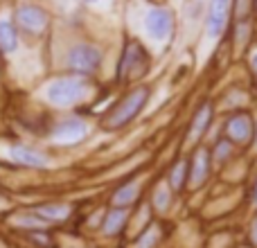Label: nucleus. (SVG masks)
Wrapping results in <instances>:
<instances>
[{"label": "nucleus", "mask_w": 257, "mask_h": 248, "mask_svg": "<svg viewBox=\"0 0 257 248\" xmlns=\"http://www.w3.org/2000/svg\"><path fill=\"white\" fill-rule=\"evenodd\" d=\"M147 99H149V88L147 86H140V88H133L131 93H126L106 115L102 117V127L106 131H117V129L126 127L128 122H133L140 111L145 108Z\"/></svg>", "instance_id": "f257e3e1"}, {"label": "nucleus", "mask_w": 257, "mask_h": 248, "mask_svg": "<svg viewBox=\"0 0 257 248\" xmlns=\"http://www.w3.org/2000/svg\"><path fill=\"white\" fill-rule=\"evenodd\" d=\"M90 86L81 77H59V79L50 81L45 88V97L54 104V106H75L88 95Z\"/></svg>", "instance_id": "f03ea898"}, {"label": "nucleus", "mask_w": 257, "mask_h": 248, "mask_svg": "<svg viewBox=\"0 0 257 248\" xmlns=\"http://www.w3.org/2000/svg\"><path fill=\"white\" fill-rule=\"evenodd\" d=\"M99 63H102V52L95 45L77 43L68 50L66 66L77 75H93V72H97Z\"/></svg>", "instance_id": "7ed1b4c3"}, {"label": "nucleus", "mask_w": 257, "mask_h": 248, "mask_svg": "<svg viewBox=\"0 0 257 248\" xmlns=\"http://www.w3.org/2000/svg\"><path fill=\"white\" fill-rule=\"evenodd\" d=\"M147 68H149V54H147V50L142 48L138 41H128L124 45V52H122L120 68H117V70H120L117 72L120 81L136 79V77H140Z\"/></svg>", "instance_id": "20e7f679"}, {"label": "nucleus", "mask_w": 257, "mask_h": 248, "mask_svg": "<svg viewBox=\"0 0 257 248\" xmlns=\"http://www.w3.org/2000/svg\"><path fill=\"white\" fill-rule=\"evenodd\" d=\"M223 131H226V138L232 142V145H248V142L255 138V122L248 113L239 111V113L228 117Z\"/></svg>", "instance_id": "39448f33"}, {"label": "nucleus", "mask_w": 257, "mask_h": 248, "mask_svg": "<svg viewBox=\"0 0 257 248\" xmlns=\"http://www.w3.org/2000/svg\"><path fill=\"white\" fill-rule=\"evenodd\" d=\"M145 27H147L151 39H156V41L169 39V36H172V30H174L172 12H169V9H163V7L149 9L145 16Z\"/></svg>", "instance_id": "423d86ee"}, {"label": "nucleus", "mask_w": 257, "mask_h": 248, "mask_svg": "<svg viewBox=\"0 0 257 248\" xmlns=\"http://www.w3.org/2000/svg\"><path fill=\"white\" fill-rule=\"evenodd\" d=\"M210 160H212V154H210L205 147L194 151V156H192V160H190V178H187V183H190L192 187H201L208 181Z\"/></svg>", "instance_id": "0eeeda50"}, {"label": "nucleus", "mask_w": 257, "mask_h": 248, "mask_svg": "<svg viewBox=\"0 0 257 248\" xmlns=\"http://www.w3.org/2000/svg\"><path fill=\"white\" fill-rule=\"evenodd\" d=\"M7 154H9V160H14V163L21 165V167H30V169H43V167H48V158H45L41 151L30 149V147H25V145L9 147Z\"/></svg>", "instance_id": "6e6552de"}, {"label": "nucleus", "mask_w": 257, "mask_h": 248, "mask_svg": "<svg viewBox=\"0 0 257 248\" xmlns=\"http://www.w3.org/2000/svg\"><path fill=\"white\" fill-rule=\"evenodd\" d=\"M88 133V124L79 117H68V120H61L57 127L52 129V138L59 142H77Z\"/></svg>", "instance_id": "1a4fd4ad"}, {"label": "nucleus", "mask_w": 257, "mask_h": 248, "mask_svg": "<svg viewBox=\"0 0 257 248\" xmlns=\"http://www.w3.org/2000/svg\"><path fill=\"white\" fill-rule=\"evenodd\" d=\"M230 3L232 0H212L210 3V12H208V34L210 36H219L223 32L230 16Z\"/></svg>", "instance_id": "9d476101"}, {"label": "nucleus", "mask_w": 257, "mask_h": 248, "mask_svg": "<svg viewBox=\"0 0 257 248\" xmlns=\"http://www.w3.org/2000/svg\"><path fill=\"white\" fill-rule=\"evenodd\" d=\"M16 21L25 27L27 32H41L45 25H48V16L41 7H34V5H23L16 12Z\"/></svg>", "instance_id": "9b49d317"}, {"label": "nucleus", "mask_w": 257, "mask_h": 248, "mask_svg": "<svg viewBox=\"0 0 257 248\" xmlns=\"http://www.w3.org/2000/svg\"><path fill=\"white\" fill-rule=\"evenodd\" d=\"M126 219H128V212L126 208H113L111 212L104 214V221H102V232L108 237L117 235L122 228L126 226Z\"/></svg>", "instance_id": "f8f14e48"}, {"label": "nucleus", "mask_w": 257, "mask_h": 248, "mask_svg": "<svg viewBox=\"0 0 257 248\" xmlns=\"http://www.w3.org/2000/svg\"><path fill=\"white\" fill-rule=\"evenodd\" d=\"M34 212L39 214L45 223H54V221H63V219L70 217L72 208L66 205V203H45V205L34 208Z\"/></svg>", "instance_id": "ddd939ff"}, {"label": "nucleus", "mask_w": 257, "mask_h": 248, "mask_svg": "<svg viewBox=\"0 0 257 248\" xmlns=\"http://www.w3.org/2000/svg\"><path fill=\"white\" fill-rule=\"evenodd\" d=\"M210 122H212V106L210 104H203V106L196 111L194 120H192V127H190V140H199L205 131H208Z\"/></svg>", "instance_id": "4468645a"}, {"label": "nucleus", "mask_w": 257, "mask_h": 248, "mask_svg": "<svg viewBox=\"0 0 257 248\" xmlns=\"http://www.w3.org/2000/svg\"><path fill=\"white\" fill-rule=\"evenodd\" d=\"M187 178H190V163L187 160H178L167 174V185L169 190L181 192L187 185Z\"/></svg>", "instance_id": "2eb2a0df"}, {"label": "nucleus", "mask_w": 257, "mask_h": 248, "mask_svg": "<svg viewBox=\"0 0 257 248\" xmlns=\"http://www.w3.org/2000/svg\"><path fill=\"white\" fill-rule=\"evenodd\" d=\"M16 48H18L16 27H14L12 21L0 18V50H3L5 54H12V52H16Z\"/></svg>", "instance_id": "dca6fc26"}, {"label": "nucleus", "mask_w": 257, "mask_h": 248, "mask_svg": "<svg viewBox=\"0 0 257 248\" xmlns=\"http://www.w3.org/2000/svg\"><path fill=\"white\" fill-rule=\"evenodd\" d=\"M136 199H138V183H126L120 190H115L111 201L115 208H128L131 203H136Z\"/></svg>", "instance_id": "f3484780"}, {"label": "nucleus", "mask_w": 257, "mask_h": 248, "mask_svg": "<svg viewBox=\"0 0 257 248\" xmlns=\"http://www.w3.org/2000/svg\"><path fill=\"white\" fill-rule=\"evenodd\" d=\"M232 154H235V145H232L228 138H221V140H217V145H214V149H212V160L226 163V160L232 158Z\"/></svg>", "instance_id": "a211bd4d"}, {"label": "nucleus", "mask_w": 257, "mask_h": 248, "mask_svg": "<svg viewBox=\"0 0 257 248\" xmlns=\"http://www.w3.org/2000/svg\"><path fill=\"white\" fill-rule=\"evenodd\" d=\"M156 241H158V228L151 226V228H147L140 237H138V244L136 246L138 248H154Z\"/></svg>", "instance_id": "6ab92c4d"}, {"label": "nucleus", "mask_w": 257, "mask_h": 248, "mask_svg": "<svg viewBox=\"0 0 257 248\" xmlns=\"http://www.w3.org/2000/svg\"><path fill=\"white\" fill-rule=\"evenodd\" d=\"M169 201H172L169 190H165V187H156V192H154V208L158 210V212H165V210L169 208Z\"/></svg>", "instance_id": "aec40b11"}, {"label": "nucleus", "mask_w": 257, "mask_h": 248, "mask_svg": "<svg viewBox=\"0 0 257 248\" xmlns=\"http://www.w3.org/2000/svg\"><path fill=\"white\" fill-rule=\"evenodd\" d=\"M250 237H253V244L257 246V217H255V221H253V228H250Z\"/></svg>", "instance_id": "412c9836"}, {"label": "nucleus", "mask_w": 257, "mask_h": 248, "mask_svg": "<svg viewBox=\"0 0 257 248\" xmlns=\"http://www.w3.org/2000/svg\"><path fill=\"white\" fill-rule=\"evenodd\" d=\"M250 66H253V72H255V79H257V52L253 54V59H250Z\"/></svg>", "instance_id": "4be33fe9"}, {"label": "nucleus", "mask_w": 257, "mask_h": 248, "mask_svg": "<svg viewBox=\"0 0 257 248\" xmlns=\"http://www.w3.org/2000/svg\"><path fill=\"white\" fill-rule=\"evenodd\" d=\"M253 196H255V203H257V183H255V192H253Z\"/></svg>", "instance_id": "5701e85b"}, {"label": "nucleus", "mask_w": 257, "mask_h": 248, "mask_svg": "<svg viewBox=\"0 0 257 248\" xmlns=\"http://www.w3.org/2000/svg\"><path fill=\"white\" fill-rule=\"evenodd\" d=\"M253 140H255V147H257V127H255V138H253Z\"/></svg>", "instance_id": "b1692460"}, {"label": "nucleus", "mask_w": 257, "mask_h": 248, "mask_svg": "<svg viewBox=\"0 0 257 248\" xmlns=\"http://www.w3.org/2000/svg\"><path fill=\"white\" fill-rule=\"evenodd\" d=\"M253 9H255V12H257V0H253Z\"/></svg>", "instance_id": "393cba45"}, {"label": "nucleus", "mask_w": 257, "mask_h": 248, "mask_svg": "<svg viewBox=\"0 0 257 248\" xmlns=\"http://www.w3.org/2000/svg\"><path fill=\"white\" fill-rule=\"evenodd\" d=\"M86 3H95V0H86Z\"/></svg>", "instance_id": "a878e982"}]
</instances>
